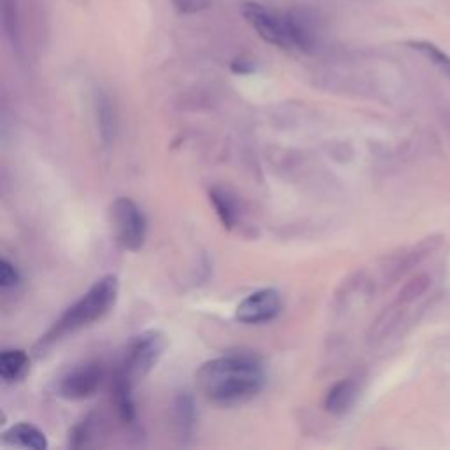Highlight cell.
I'll return each mask as SVG.
<instances>
[{
	"label": "cell",
	"mask_w": 450,
	"mask_h": 450,
	"mask_svg": "<svg viewBox=\"0 0 450 450\" xmlns=\"http://www.w3.org/2000/svg\"><path fill=\"white\" fill-rule=\"evenodd\" d=\"M21 277L20 271L16 269L14 264H11L7 259L0 260V287L4 290L14 289L18 284H20Z\"/></svg>",
	"instance_id": "18"
},
{
	"label": "cell",
	"mask_w": 450,
	"mask_h": 450,
	"mask_svg": "<svg viewBox=\"0 0 450 450\" xmlns=\"http://www.w3.org/2000/svg\"><path fill=\"white\" fill-rule=\"evenodd\" d=\"M167 347V340L161 331H146L139 334L129 345L124 359L118 364L113 377L114 403L120 419L132 424L136 420V408H134L132 392L139 382L159 364Z\"/></svg>",
	"instance_id": "2"
},
{
	"label": "cell",
	"mask_w": 450,
	"mask_h": 450,
	"mask_svg": "<svg viewBox=\"0 0 450 450\" xmlns=\"http://www.w3.org/2000/svg\"><path fill=\"white\" fill-rule=\"evenodd\" d=\"M109 222L114 241L127 252H139L144 247L148 222L143 210L129 197H118L109 206Z\"/></svg>",
	"instance_id": "5"
},
{
	"label": "cell",
	"mask_w": 450,
	"mask_h": 450,
	"mask_svg": "<svg viewBox=\"0 0 450 450\" xmlns=\"http://www.w3.org/2000/svg\"><path fill=\"white\" fill-rule=\"evenodd\" d=\"M407 44L410 48H414L415 51H419V53H422L424 57L429 58V60L450 80V57L447 53H444L440 48L434 46L433 43H427V41H410V43Z\"/></svg>",
	"instance_id": "15"
},
{
	"label": "cell",
	"mask_w": 450,
	"mask_h": 450,
	"mask_svg": "<svg viewBox=\"0 0 450 450\" xmlns=\"http://www.w3.org/2000/svg\"><path fill=\"white\" fill-rule=\"evenodd\" d=\"M359 385L352 378H343V380L336 382L326 394V401H323V408L329 412L331 415H341L348 414L354 408L355 401L359 400Z\"/></svg>",
	"instance_id": "8"
},
{
	"label": "cell",
	"mask_w": 450,
	"mask_h": 450,
	"mask_svg": "<svg viewBox=\"0 0 450 450\" xmlns=\"http://www.w3.org/2000/svg\"><path fill=\"white\" fill-rule=\"evenodd\" d=\"M230 69H232L236 74H250V73H254L255 67L252 62H247V60H243V58H240V60L232 62Z\"/></svg>",
	"instance_id": "20"
},
{
	"label": "cell",
	"mask_w": 450,
	"mask_h": 450,
	"mask_svg": "<svg viewBox=\"0 0 450 450\" xmlns=\"http://www.w3.org/2000/svg\"><path fill=\"white\" fill-rule=\"evenodd\" d=\"M2 27L13 48H20L21 28L18 0H2Z\"/></svg>",
	"instance_id": "13"
},
{
	"label": "cell",
	"mask_w": 450,
	"mask_h": 450,
	"mask_svg": "<svg viewBox=\"0 0 450 450\" xmlns=\"http://www.w3.org/2000/svg\"><path fill=\"white\" fill-rule=\"evenodd\" d=\"M245 18L269 44L297 51H310L314 48V32L296 14H280L259 4H247Z\"/></svg>",
	"instance_id": "4"
},
{
	"label": "cell",
	"mask_w": 450,
	"mask_h": 450,
	"mask_svg": "<svg viewBox=\"0 0 450 450\" xmlns=\"http://www.w3.org/2000/svg\"><path fill=\"white\" fill-rule=\"evenodd\" d=\"M106 378V368L100 360H88L70 370L58 384V392L70 401H81L92 397Z\"/></svg>",
	"instance_id": "6"
},
{
	"label": "cell",
	"mask_w": 450,
	"mask_h": 450,
	"mask_svg": "<svg viewBox=\"0 0 450 450\" xmlns=\"http://www.w3.org/2000/svg\"><path fill=\"white\" fill-rule=\"evenodd\" d=\"M97 118H99L100 136H102L104 143H111V139L114 137V113L107 97L100 95L97 100Z\"/></svg>",
	"instance_id": "16"
},
{
	"label": "cell",
	"mask_w": 450,
	"mask_h": 450,
	"mask_svg": "<svg viewBox=\"0 0 450 450\" xmlns=\"http://www.w3.org/2000/svg\"><path fill=\"white\" fill-rule=\"evenodd\" d=\"M210 203L213 204L218 220L222 222V225H224L227 230L234 229V227L237 225L240 211H237L236 200L232 199V195H230L229 192L220 187L210 188Z\"/></svg>",
	"instance_id": "11"
},
{
	"label": "cell",
	"mask_w": 450,
	"mask_h": 450,
	"mask_svg": "<svg viewBox=\"0 0 450 450\" xmlns=\"http://www.w3.org/2000/svg\"><path fill=\"white\" fill-rule=\"evenodd\" d=\"M118 292H120V284L114 274H106L97 280L76 303L70 304L58 317V321L50 327V331L41 338L39 345L48 347L69 334L77 333L92 323L102 321L117 304Z\"/></svg>",
	"instance_id": "3"
},
{
	"label": "cell",
	"mask_w": 450,
	"mask_h": 450,
	"mask_svg": "<svg viewBox=\"0 0 450 450\" xmlns=\"http://www.w3.org/2000/svg\"><path fill=\"white\" fill-rule=\"evenodd\" d=\"M2 441L6 445H13V447H23V449H33V450H44L48 449L46 434L36 427L33 424L20 422L11 426L2 433Z\"/></svg>",
	"instance_id": "9"
},
{
	"label": "cell",
	"mask_w": 450,
	"mask_h": 450,
	"mask_svg": "<svg viewBox=\"0 0 450 450\" xmlns=\"http://www.w3.org/2000/svg\"><path fill=\"white\" fill-rule=\"evenodd\" d=\"M94 415H88L87 419H83L80 424H76V426L73 427V431L69 433V447L81 449L85 447V445H88V441L92 440V434H94Z\"/></svg>",
	"instance_id": "17"
},
{
	"label": "cell",
	"mask_w": 450,
	"mask_h": 450,
	"mask_svg": "<svg viewBox=\"0 0 450 450\" xmlns=\"http://www.w3.org/2000/svg\"><path fill=\"white\" fill-rule=\"evenodd\" d=\"M282 311V296L274 289H260L245 297L236 308V318L241 323H266Z\"/></svg>",
	"instance_id": "7"
},
{
	"label": "cell",
	"mask_w": 450,
	"mask_h": 450,
	"mask_svg": "<svg viewBox=\"0 0 450 450\" xmlns=\"http://www.w3.org/2000/svg\"><path fill=\"white\" fill-rule=\"evenodd\" d=\"M431 284H433V280H431L429 274H426V273L415 274V277H412L410 280L403 285V289L400 290L396 299L405 304H414L415 301H419L420 297H424L427 292H429Z\"/></svg>",
	"instance_id": "14"
},
{
	"label": "cell",
	"mask_w": 450,
	"mask_h": 450,
	"mask_svg": "<svg viewBox=\"0 0 450 450\" xmlns=\"http://www.w3.org/2000/svg\"><path fill=\"white\" fill-rule=\"evenodd\" d=\"M31 368V359L21 348H6L0 354V377L6 384L13 385L23 380Z\"/></svg>",
	"instance_id": "10"
},
{
	"label": "cell",
	"mask_w": 450,
	"mask_h": 450,
	"mask_svg": "<svg viewBox=\"0 0 450 450\" xmlns=\"http://www.w3.org/2000/svg\"><path fill=\"white\" fill-rule=\"evenodd\" d=\"M193 426H195V407H193L192 396H188L187 392L180 394L174 403V427H176L178 438L183 444L192 438Z\"/></svg>",
	"instance_id": "12"
},
{
	"label": "cell",
	"mask_w": 450,
	"mask_h": 450,
	"mask_svg": "<svg viewBox=\"0 0 450 450\" xmlns=\"http://www.w3.org/2000/svg\"><path fill=\"white\" fill-rule=\"evenodd\" d=\"M174 9L181 14H195L210 9L213 0H171Z\"/></svg>",
	"instance_id": "19"
},
{
	"label": "cell",
	"mask_w": 450,
	"mask_h": 450,
	"mask_svg": "<svg viewBox=\"0 0 450 450\" xmlns=\"http://www.w3.org/2000/svg\"><path fill=\"white\" fill-rule=\"evenodd\" d=\"M195 382L211 403L236 407L254 400L264 389L266 373L254 355L225 354L206 360L197 370Z\"/></svg>",
	"instance_id": "1"
}]
</instances>
